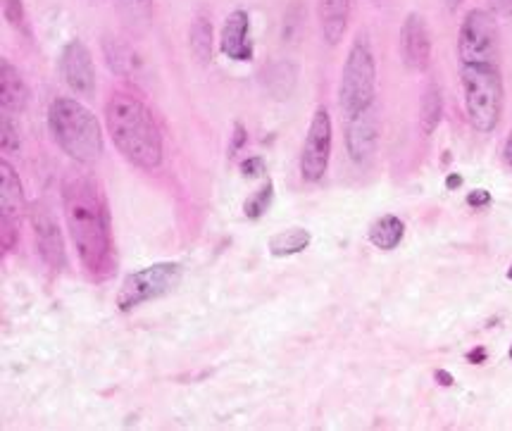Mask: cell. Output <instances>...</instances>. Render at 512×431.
<instances>
[{"label": "cell", "mask_w": 512, "mask_h": 431, "mask_svg": "<svg viewBox=\"0 0 512 431\" xmlns=\"http://www.w3.org/2000/svg\"><path fill=\"white\" fill-rule=\"evenodd\" d=\"M434 379L439 381L441 386H453V384H455L453 374H451V372H446V370H436V372H434Z\"/></svg>", "instance_id": "cell-32"}, {"label": "cell", "mask_w": 512, "mask_h": 431, "mask_svg": "<svg viewBox=\"0 0 512 431\" xmlns=\"http://www.w3.org/2000/svg\"><path fill=\"white\" fill-rule=\"evenodd\" d=\"M101 48L105 62H108V67L117 77H124L129 81H141L146 77V62H143L139 51L129 41H124L115 34H105Z\"/></svg>", "instance_id": "cell-15"}, {"label": "cell", "mask_w": 512, "mask_h": 431, "mask_svg": "<svg viewBox=\"0 0 512 431\" xmlns=\"http://www.w3.org/2000/svg\"><path fill=\"white\" fill-rule=\"evenodd\" d=\"M0 210H3V217H0V246H3V253H8L17 243V231H20V217L24 210V191L17 172L5 160L0 162Z\"/></svg>", "instance_id": "cell-9"}, {"label": "cell", "mask_w": 512, "mask_h": 431, "mask_svg": "<svg viewBox=\"0 0 512 431\" xmlns=\"http://www.w3.org/2000/svg\"><path fill=\"white\" fill-rule=\"evenodd\" d=\"M377 3H386V0H377Z\"/></svg>", "instance_id": "cell-37"}, {"label": "cell", "mask_w": 512, "mask_h": 431, "mask_svg": "<svg viewBox=\"0 0 512 431\" xmlns=\"http://www.w3.org/2000/svg\"><path fill=\"white\" fill-rule=\"evenodd\" d=\"M62 205L81 267L91 279H110L115 274V241L101 184L89 172L70 170L62 181Z\"/></svg>", "instance_id": "cell-1"}, {"label": "cell", "mask_w": 512, "mask_h": 431, "mask_svg": "<svg viewBox=\"0 0 512 431\" xmlns=\"http://www.w3.org/2000/svg\"><path fill=\"white\" fill-rule=\"evenodd\" d=\"M374 96H377V60H374L370 36L360 31L351 43L341 72L339 105L343 117L351 120L374 108Z\"/></svg>", "instance_id": "cell-5"}, {"label": "cell", "mask_w": 512, "mask_h": 431, "mask_svg": "<svg viewBox=\"0 0 512 431\" xmlns=\"http://www.w3.org/2000/svg\"><path fill=\"white\" fill-rule=\"evenodd\" d=\"M243 143H246V127H243L241 122L234 124V136H231V143H229V153H239L243 148Z\"/></svg>", "instance_id": "cell-28"}, {"label": "cell", "mask_w": 512, "mask_h": 431, "mask_svg": "<svg viewBox=\"0 0 512 431\" xmlns=\"http://www.w3.org/2000/svg\"><path fill=\"white\" fill-rule=\"evenodd\" d=\"M379 120L374 108L362 112L358 117L346 120V148L355 165H367L377 153Z\"/></svg>", "instance_id": "cell-13"}, {"label": "cell", "mask_w": 512, "mask_h": 431, "mask_svg": "<svg viewBox=\"0 0 512 431\" xmlns=\"http://www.w3.org/2000/svg\"><path fill=\"white\" fill-rule=\"evenodd\" d=\"M489 203H491V193L484 189L472 191L470 196H467V205H470V208H484V205H489Z\"/></svg>", "instance_id": "cell-29"}, {"label": "cell", "mask_w": 512, "mask_h": 431, "mask_svg": "<svg viewBox=\"0 0 512 431\" xmlns=\"http://www.w3.org/2000/svg\"><path fill=\"white\" fill-rule=\"evenodd\" d=\"M181 279V265L177 262H155L146 270L131 272L124 279L120 293H117V308L129 312L143 303H151L170 293Z\"/></svg>", "instance_id": "cell-6"}, {"label": "cell", "mask_w": 512, "mask_h": 431, "mask_svg": "<svg viewBox=\"0 0 512 431\" xmlns=\"http://www.w3.org/2000/svg\"><path fill=\"white\" fill-rule=\"evenodd\" d=\"M441 3H443V8H446V10H458L460 8V5H462V0H441Z\"/></svg>", "instance_id": "cell-35"}, {"label": "cell", "mask_w": 512, "mask_h": 431, "mask_svg": "<svg viewBox=\"0 0 512 431\" xmlns=\"http://www.w3.org/2000/svg\"><path fill=\"white\" fill-rule=\"evenodd\" d=\"M458 58L465 62H498L501 58V41H498V24L491 12L474 8L465 15L458 31Z\"/></svg>", "instance_id": "cell-7"}, {"label": "cell", "mask_w": 512, "mask_h": 431, "mask_svg": "<svg viewBox=\"0 0 512 431\" xmlns=\"http://www.w3.org/2000/svg\"><path fill=\"white\" fill-rule=\"evenodd\" d=\"M443 117V96L436 81H429L420 101V129L424 136H432Z\"/></svg>", "instance_id": "cell-21"}, {"label": "cell", "mask_w": 512, "mask_h": 431, "mask_svg": "<svg viewBox=\"0 0 512 431\" xmlns=\"http://www.w3.org/2000/svg\"><path fill=\"white\" fill-rule=\"evenodd\" d=\"M115 8L131 34H146L153 24V0H115Z\"/></svg>", "instance_id": "cell-18"}, {"label": "cell", "mask_w": 512, "mask_h": 431, "mask_svg": "<svg viewBox=\"0 0 512 431\" xmlns=\"http://www.w3.org/2000/svg\"><path fill=\"white\" fill-rule=\"evenodd\" d=\"M398 48H401V60L410 72H424L432 60V34H429L427 22L417 12H410L403 20L401 39H398Z\"/></svg>", "instance_id": "cell-11"}, {"label": "cell", "mask_w": 512, "mask_h": 431, "mask_svg": "<svg viewBox=\"0 0 512 431\" xmlns=\"http://www.w3.org/2000/svg\"><path fill=\"white\" fill-rule=\"evenodd\" d=\"M27 98L29 89L20 70L8 58H0V105H3V112L17 115L27 105Z\"/></svg>", "instance_id": "cell-17"}, {"label": "cell", "mask_w": 512, "mask_h": 431, "mask_svg": "<svg viewBox=\"0 0 512 431\" xmlns=\"http://www.w3.org/2000/svg\"><path fill=\"white\" fill-rule=\"evenodd\" d=\"M303 8H301V3H291L289 5V12H286V20H284V39L286 41H291V39H296L298 36V27H301L303 24Z\"/></svg>", "instance_id": "cell-25"}, {"label": "cell", "mask_w": 512, "mask_h": 431, "mask_svg": "<svg viewBox=\"0 0 512 431\" xmlns=\"http://www.w3.org/2000/svg\"><path fill=\"white\" fill-rule=\"evenodd\" d=\"M312 236L308 229L303 227H291V229H284L282 234L272 236L270 239V253L274 258H289V255H298L303 253L305 248L310 246Z\"/></svg>", "instance_id": "cell-22"}, {"label": "cell", "mask_w": 512, "mask_h": 431, "mask_svg": "<svg viewBox=\"0 0 512 431\" xmlns=\"http://www.w3.org/2000/svg\"><path fill=\"white\" fill-rule=\"evenodd\" d=\"M189 48L198 65H210L212 55H215V31H212L208 15L193 17L189 29Z\"/></svg>", "instance_id": "cell-19"}, {"label": "cell", "mask_w": 512, "mask_h": 431, "mask_svg": "<svg viewBox=\"0 0 512 431\" xmlns=\"http://www.w3.org/2000/svg\"><path fill=\"white\" fill-rule=\"evenodd\" d=\"M3 17L15 27H20L24 20V5L22 0H3Z\"/></svg>", "instance_id": "cell-26"}, {"label": "cell", "mask_w": 512, "mask_h": 431, "mask_svg": "<svg viewBox=\"0 0 512 431\" xmlns=\"http://www.w3.org/2000/svg\"><path fill=\"white\" fill-rule=\"evenodd\" d=\"M317 17L324 41L336 46L346 36L348 20H351V0H317Z\"/></svg>", "instance_id": "cell-16"}, {"label": "cell", "mask_w": 512, "mask_h": 431, "mask_svg": "<svg viewBox=\"0 0 512 431\" xmlns=\"http://www.w3.org/2000/svg\"><path fill=\"white\" fill-rule=\"evenodd\" d=\"M503 158L508 162V167H512V131L508 136V141H505V151H503Z\"/></svg>", "instance_id": "cell-34"}, {"label": "cell", "mask_w": 512, "mask_h": 431, "mask_svg": "<svg viewBox=\"0 0 512 431\" xmlns=\"http://www.w3.org/2000/svg\"><path fill=\"white\" fill-rule=\"evenodd\" d=\"M272 201H274V184L267 179L265 184H262L255 193H251V196L246 198V203H243V210H246L248 220H258V217L265 215V212L270 210Z\"/></svg>", "instance_id": "cell-23"}, {"label": "cell", "mask_w": 512, "mask_h": 431, "mask_svg": "<svg viewBox=\"0 0 512 431\" xmlns=\"http://www.w3.org/2000/svg\"><path fill=\"white\" fill-rule=\"evenodd\" d=\"M493 10L505 20H512V0H493Z\"/></svg>", "instance_id": "cell-30"}, {"label": "cell", "mask_w": 512, "mask_h": 431, "mask_svg": "<svg viewBox=\"0 0 512 431\" xmlns=\"http://www.w3.org/2000/svg\"><path fill=\"white\" fill-rule=\"evenodd\" d=\"M0 131H3V153H17V148H20V131H17V124L12 120V112H3Z\"/></svg>", "instance_id": "cell-24"}, {"label": "cell", "mask_w": 512, "mask_h": 431, "mask_svg": "<svg viewBox=\"0 0 512 431\" xmlns=\"http://www.w3.org/2000/svg\"><path fill=\"white\" fill-rule=\"evenodd\" d=\"M467 120L482 134H491L503 115L505 86L501 62H465L460 65Z\"/></svg>", "instance_id": "cell-4"}, {"label": "cell", "mask_w": 512, "mask_h": 431, "mask_svg": "<svg viewBox=\"0 0 512 431\" xmlns=\"http://www.w3.org/2000/svg\"><path fill=\"white\" fill-rule=\"evenodd\" d=\"M62 74L72 91L81 96H93L96 91V67H93L91 51L81 41H70L62 51Z\"/></svg>", "instance_id": "cell-12"}, {"label": "cell", "mask_w": 512, "mask_h": 431, "mask_svg": "<svg viewBox=\"0 0 512 431\" xmlns=\"http://www.w3.org/2000/svg\"><path fill=\"white\" fill-rule=\"evenodd\" d=\"M405 236V224L401 217L384 215L370 227V243L379 251H393Z\"/></svg>", "instance_id": "cell-20"}, {"label": "cell", "mask_w": 512, "mask_h": 431, "mask_svg": "<svg viewBox=\"0 0 512 431\" xmlns=\"http://www.w3.org/2000/svg\"><path fill=\"white\" fill-rule=\"evenodd\" d=\"M329 158H332V115L320 105L312 115L308 136H305L301 153V174L305 181L315 184L327 174Z\"/></svg>", "instance_id": "cell-8"}, {"label": "cell", "mask_w": 512, "mask_h": 431, "mask_svg": "<svg viewBox=\"0 0 512 431\" xmlns=\"http://www.w3.org/2000/svg\"><path fill=\"white\" fill-rule=\"evenodd\" d=\"M508 279L512 281V265H510V270H508Z\"/></svg>", "instance_id": "cell-36"}, {"label": "cell", "mask_w": 512, "mask_h": 431, "mask_svg": "<svg viewBox=\"0 0 512 431\" xmlns=\"http://www.w3.org/2000/svg\"><path fill=\"white\" fill-rule=\"evenodd\" d=\"M241 172L246 174V177H258V174L265 172V162H262V158H248L241 162Z\"/></svg>", "instance_id": "cell-27"}, {"label": "cell", "mask_w": 512, "mask_h": 431, "mask_svg": "<svg viewBox=\"0 0 512 431\" xmlns=\"http://www.w3.org/2000/svg\"><path fill=\"white\" fill-rule=\"evenodd\" d=\"M220 53L236 62H251L255 46L251 39V20L246 10H234L222 24Z\"/></svg>", "instance_id": "cell-14"}, {"label": "cell", "mask_w": 512, "mask_h": 431, "mask_svg": "<svg viewBox=\"0 0 512 431\" xmlns=\"http://www.w3.org/2000/svg\"><path fill=\"white\" fill-rule=\"evenodd\" d=\"M460 186H462V177H460V174H451V177L446 179V189L455 191V189H460Z\"/></svg>", "instance_id": "cell-33"}, {"label": "cell", "mask_w": 512, "mask_h": 431, "mask_svg": "<svg viewBox=\"0 0 512 431\" xmlns=\"http://www.w3.org/2000/svg\"><path fill=\"white\" fill-rule=\"evenodd\" d=\"M48 129L62 153L79 165H93L103 158V129L89 108L74 98H55L48 108Z\"/></svg>", "instance_id": "cell-3"}, {"label": "cell", "mask_w": 512, "mask_h": 431, "mask_svg": "<svg viewBox=\"0 0 512 431\" xmlns=\"http://www.w3.org/2000/svg\"><path fill=\"white\" fill-rule=\"evenodd\" d=\"M31 227H34L36 248H39L41 260L46 262L53 270H65L67 267V253L65 241H62L60 224L55 220L51 208L43 203H36L31 208Z\"/></svg>", "instance_id": "cell-10"}, {"label": "cell", "mask_w": 512, "mask_h": 431, "mask_svg": "<svg viewBox=\"0 0 512 431\" xmlns=\"http://www.w3.org/2000/svg\"><path fill=\"white\" fill-rule=\"evenodd\" d=\"M105 129L117 151L134 167L153 172L162 165V131L151 108L139 96L129 91L112 93L105 103Z\"/></svg>", "instance_id": "cell-2"}, {"label": "cell", "mask_w": 512, "mask_h": 431, "mask_svg": "<svg viewBox=\"0 0 512 431\" xmlns=\"http://www.w3.org/2000/svg\"><path fill=\"white\" fill-rule=\"evenodd\" d=\"M510 358H512V348H510Z\"/></svg>", "instance_id": "cell-38"}, {"label": "cell", "mask_w": 512, "mask_h": 431, "mask_svg": "<svg viewBox=\"0 0 512 431\" xmlns=\"http://www.w3.org/2000/svg\"><path fill=\"white\" fill-rule=\"evenodd\" d=\"M484 360H486V348L484 346L472 348V351L467 353V362H472V365H482Z\"/></svg>", "instance_id": "cell-31"}]
</instances>
